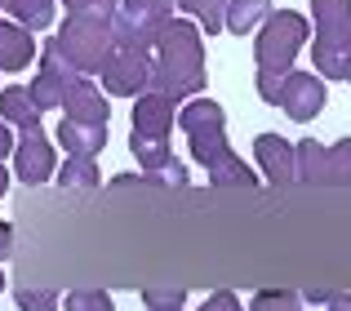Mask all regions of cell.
<instances>
[{
	"mask_svg": "<svg viewBox=\"0 0 351 311\" xmlns=\"http://www.w3.org/2000/svg\"><path fill=\"white\" fill-rule=\"evenodd\" d=\"M178 125L191 142V156L205 164L214 187H258L254 173L240 164V156L232 151V142H227V116L214 98H191V103H182Z\"/></svg>",
	"mask_w": 351,
	"mask_h": 311,
	"instance_id": "cell-1",
	"label": "cell"
},
{
	"mask_svg": "<svg viewBox=\"0 0 351 311\" xmlns=\"http://www.w3.org/2000/svg\"><path fill=\"white\" fill-rule=\"evenodd\" d=\"M156 94L182 98L200 94L205 89V40H200V27L191 18H173L169 27L156 40Z\"/></svg>",
	"mask_w": 351,
	"mask_h": 311,
	"instance_id": "cell-2",
	"label": "cell"
},
{
	"mask_svg": "<svg viewBox=\"0 0 351 311\" xmlns=\"http://www.w3.org/2000/svg\"><path fill=\"white\" fill-rule=\"evenodd\" d=\"M173 121H178V103L156 89H147L143 98H134V129H129V151L134 160L143 164L147 182L156 173H165L173 160V147H169V134H173Z\"/></svg>",
	"mask_w": 351,
	"mask_h": 311,
	"instance_id": "cell-3",
	"label": "cell"
},
{
	"mask_svg": "<svg viewBox=\"0 0 351 311\" xmlns=\"http://www.w3.org/2000/svg\"><path fill=\"white\" fill-rule=\"evenodd\" d=\"M311 67L320 80H347L351 71V0H311Z\"/></svg>",
	"mask_w": 351,
	"mask_h": 311,
	"instance_id": "cell-4",
	"label": "cell"
},
{
	"mask_svg": "<svg viewBox=\"0 0 351 311\" xmlns=\"http://www.w3.org/2000/svg\"><path fill=\"white\" fill-rule=\"evenodd\" d=\"M311 36V23L293 9H276L263 27H258V40H254V62H258V76L267 80H285L293 71V58L302 53Z\"/></svg>",
	"mask_w": 351,
	"mask_h": 311,
	"instance_id": "cell-5",
	"label": "cell"
},
{
	"mask_svg": "<svg viewBox=\"0 0 351 311\" xmlns=\"http://www.w3.org/2000/svg\"><path fill=\"white\" fill-rule=\"evenodd\" d=\"M58 49H62V58H67L80 76H89V71H103L107 67V58H112L120 45H116L112 23L67 14V18H62V32H58Z\"/></svg>",
	"mask_w": 351,
	"mask_h": 311,
	"instance_id": "cell-6",
	"label": "cell"
},
{
	"mask_svg": "<svg viewBox=\"0 0 351 311\" xmlns=\"http://www.w3.org/2000/svg\"><path fill=\"white\" fill-rule=\"evenodd\" d=\"M169 9H173L169 0H120V9L112 18L116 45H125V49H152L160 40V32L173 23Z\"/></svg>",
	"mask_w": 351,
	"mask_h": 311,
	"instance_id": "cell-7",
	"label": "cell"
},
{
	"mask_svg": "<svg viewBox=\"0 0 351 311\" xmlns=\"http://www.w3.org/2000/svg\"><path fill=\"white\" fill-rule=\"evenodd\" d=\"M98 76H103V89L112 98H143L156 85V58L147 49H125L120 45Z\"/></svg>",
	"mask_w": 351,
	"mask_h": 311,
	"instance_id": "cell-8",
	"label": "cell"
},
{
	"mask_svg": "<svg viewBox=\"0 0 351 311\" xmlns=\"http://www.w3.org/2000/svg\"><path fill=\"white\" fill-rule=\"evenodd\" d=\"M76 80H80V71L71 67L67 58H62L58 40L40 45V71H36V80L27 85V89H32V98H36V107H40V112H53V107H62Z\"/></svg>",
	"mask_w": 351,
	"mask_h": 311,
	"instance_id": "cell-9",
	"label": "cell"
},
{
	"mask_svg": "<svg viewBox=\"0 0 351 311\" xmlns=\"http://www.w3.org/2000/svg\"><path fill=\"white\" fill-rule=\"evenodd\" d=\"M325 98H329V89L316 71H289L285 76V94H280V112L289 121H311V116L325 112Z\"/></svg>",
	"mask_w": 351,
	"mask_h": 311,
	"instance_id": "cell-10",
	"label": "cell"
},
{
	"mask_svg": "<svg viewBox=\"0 0 351 311\" xmlns=\"http://www.w3.org/2000/svg\"><path fill=\"white\" fill-rule=\"evenodd\" d=\"M14 173L27 182V187H40V182H49L53 173H58V156H53L49 138H45L40 129H27L23 138H18V147H14Z\"/></svg>",
	"mask_w": 351,
	"mask_h": 311,
	"instance_id": "cell-11",
	"label": "cell"
},
{
	"mask_svg": "<svg viewBox=\"0 0 351 311\" xmlns=\"http://www.w3.org/2000/svg\"><path fill=\"white\" fill-rule=\"evenodd\" d=\"M254 151H258L263 173L276 182V187L298 182V147H289L280 134H258V138H254Z\"/></svg>",
	"mask_w": 351,
	"mask_h": 311,
	"instance_id": "cell-12",
	"label": "cell"
},
{
	"mask_svg": "<svg viewBox=\"0 0 351 311\" xmlns=\"http://www.w3.org/2000/svg\"><path fill=\"white\" fill-rule=\"evenodd\" d=\"M62 112H67V121L107 125V116H112V107H107V89H98L94 80L80 76L76 85H71V94H67V103H62Z\"/></svg>",
	"mask_w": 351,
	"mask_h": 311,
	"instance_id": "cell-13",
	"label": "cell"
},
{
	"mask_svg": "<svg viewBox=\"0 0 351 311\" xmlns=\"http://www.w3.org/2000/svg\"><path fill=\"white\" fill-rule=\"evenodd\" d=\"M40 53L36 36L18 23H0V71H23L27 62Z\"/></svg>",
	"mask_w": 351,
	"mask_h": 311,
	"instance_id": "cell-14",
	"label": "cell"
},
{
	"mask_svg": "<svg viewBox=\"0 0 351 311\" xmlns=\"http://www.w3.org/2000/svg\"><path fill=\"white\" fill-rule=\"evenodd\" d=\"M0 121L18 125V129H40V107H36L32 89L27 85H5L0 89Z\"/></svg>",
	"mask_w": 351,
	"mask_h": 311,
	"instance_id": "cell-15",
	"label": "cell"
},
{
	"mask_svg": "<svg viewBox=\"0 0 351 311\" xmlns=\"http://www.w3.org/2000/svg\"><path fill=\"white\" fill-rule=\"evenodd\" d=\"M58 142H62V147H67L71 156H85V160H94V156L107 147V125L62 121V125H58Z\"/></svg>",
	"mask_w": 351,
	"mask_h": 311,
	"instance_id": "cell-16",
	"label": "cell"
},
{
	"mask_svg": "<svg viewBox=\"0 0 351 311\" xmlns=\"http://www.w3.org/2000/svg\"><path fill=\"white\" fill-rule=\"evenodd\" d=\"M271 14H276L271 0H227V32L249 36L254 27H263Z\"/></svg>",
	"mask_w": 351,
	"mask_h": 311,
	"instance_id": "cell-17",
	"label": "cell"
},
{
	"mask_svg": "<svg viewBox=\"0 0 351 311\" xmlns=\"http://www.w3.org/2000/svg\"><path fill=\"white\" fill-rule=\"evenodd\" d=\"M298 182H307V187H325L329 182V147H320L316 138L298 142Z\"/></svg>",
	"mask_w": 351,
	"mask_h": 311,
	"instance_id": "cell-18",
	"label": "cell"
},
{
	"mask_svg": "<svg viewBox=\"0 0 351 311\" xmlns=\"http://www.w3.org/2000/svg\"><path fill=\"white\" fill-rule=\"evenodd\" d=\"M0 9H5L18 27H27V32L53 27V0H0Z\"/></svg>",
	"mask_w": 351,
	"mask_h": 311,
	"instance_id": "cell-19",
	"label": "cell"
},
{
	"mask_svg": "<svg viewBox=\"0 0 351 311\" xmlns=\"http://www.w3.org/2000/svg\"><path fill=\"white\" fill-rule=\"evenodd\" d=\"M178 9H187L191 23L205 27V36L227 32V0H178Z\"/></svg>",
	"mask_w": 351,
	"mask_h": 311,
	"instance_id": "cell-20",
	"label": "cell"
},
{
	"mask_svg": "<svg viewBox=\"0 0 351 311\" xmlns=\"http://www.w3.org/2000/svg\"><path fill=\"white\" fill-rule=\"evenodd\" d=\"M58 182L62 187H76V191H89V187H98V164L85 160V156H67L58 169Z\"/></svg>",
	"mask_w": 351,
	"mask_h": 311,
	"instance_id": "cell-21",
	"label": "cell"
},
{
	"mask_svg": "<svg viewBox=\"0 0 351 311\" xmlns=\"http://www.w3.org/2000/svg\"><path fill=\"white\" fill-rule=\"evenodd\" d=\"M329 182L351 187V138H343L338 147H329Z\"/></svg>",
	"mask_w": 351,
	"mask_h": 311,
	"instance_id": "cell-22",
	"label": "cell"
},
{
	"mask_svg": "<svg viewBox=\"0 0 351 311\" xmlns=\"http://www.w3.org/2000/svg\"><path fill=\"white\" fill-rule=\"evenodd\" d=\"M14 303H18V311H58V294L53 289H18L14 294Z\"/></svg>",
	"mask_w": 351,
	"mask_h": 311,
	"instance_id": "cell-23",
	"label": "cell"
},
{
	"mask_svg": "<svg viewBox=\"0 0 351 311\" xmlns=\"http://www.w3.org/2000/svg\"><path fill=\"white\" fill-rule=\"evenodd\" d=\"M249 311H307L302 307V294H254V303H249Z\"/></svg>",
	"mask_w": 351,
	"mask_h": 311,
	"instance_id": "cell-24",
	"label": "cell"
},
{
	"mask_svg": "<svg viewBox=\"0 0 351 311\" xmlns=\"http://www.w3.org/2000/svg\"><path fill=\"white\" fill-rule=\"evenodd\" d=\"M143 307L147 311H182L187 307V294H182V289H147Z\"/></svg>",
	"mask_w": 351,
	"mask_h": 311,
	"instance_id": "cell-25",
	"label": "cell"
},
{
	"mask_svg": "<svg viewBox=\"0 0 351 311\" xmlns=\"http://www.w3.org/2000/svg\"><path fill=\"white\" fill-rule=\"evenodd\" d=\"M62 5H67L71 14H80V18H103V23H112L120 0H62Z\"/></svg>",
	"mask_w": 351,
	"mask_h": 311,
	"instance_id": "cell-26",
	"label": "cell"
},
{
	"mask_svg": "<svg viewBox=\"0 0 351 311\" xmlns=\"http://www.w3.org/2000/svg\"><path fill=\"white\" fill-rule=\"evenodd\" d=\"M67 311H116V303L98 289H76V294H67Z\"/></svg>",
	"mask_w": 351,
	"mask_h": 311,
	"instance_id": "cell-27",
	"label": "cell"
},
{
	"mask_svg": "<svg viewBox=\"0 0 351 311\" xmlns=\"http://www.w3.org/2000/svg\"><path fill=\"white\" fill-rule=\"evenodd\" d=\"M200 311H245V307H240L236 294H214V298H205V307H200Z\"/></svg>",
	"mask_w": 351,
	"mask_h": 311,
	"instance_id": "cell-28",
	"label": "cell"
},
{
	"mask_svg": "<svg viewBox=\"0 0 351 311\" xmlns=\"http://www.w3.org/2000/svg\"><path fill=\"white\" fill-rule=\"evenodd\" d=\"M14 147H18V142H14V134H9V125L0 121V160H5V156L14 151Z\"/></svg>",
	"mask_w": 351,
	"mask_h": 311,
	"instance_id": "cell-29",
	"label": "cell"
},
{
	"mask_svg": "<svg viewBox=\"0 0 351 311\" xmlns=\"http://www.w3.org/2000/svg\"><path fill=\"white\" fill-rule=\"evenodd\" d=\"M325 311H351V294H329Z\"/></svg>",
	"mask_w": 351,
	"mask_h": 311,
	"instance_id": "cell-30",
	"label": "cell"
},
{
	"mask_svg": "<svg viewBox=\"0 0 351 311\" xmlns=\"http://www.w3.org/2000/svg\"><path fill=\"white\" fill-rule=\"evenodd\" d=\"M9 245H14V232H9V223H0V258L9 253Z\"/></svg>",
	"mask_w": 351,
	"mask_h": 311,
	"instance_id": "cell-31",
	"label": "cell"
},
{
	"mask_svg": "<svg viewBox=\"0 0 351 311\" xmlns=\"http://www.w3.org/2000/svg\"><path fill=\"white\" fill-rule=\"evenodd\" d=\"M5 191H9V169L0 164V200H5Z\"/></svg>",
	"mask_w": 351,
	"mask_h": 311,
	"instance_id": "cell-32",
	"label": "cell"
},
{
	"mask_svg": "<svg viewBox=\"0 0 351 311\" xmlns=\"http://www.w3.org/2000/svg\"><path fill=\"white\" fill-rule=\"evenodd\" d=\"M0 289H5V271H0Z\"/></svg>",
	"mask_w": 351,
	"mask_h": 311,
	"instance_id": "cell-33",
	"label": "cell"
},
{
	"mask_svg": "<svg viewBox=\"0 0 351 311\" xmlns=\"http://www.w3.org/2000/svg\"><path fill=\"white\" fill-rule=\"evenodd\" d=\"M347 85H351V71H347Z\"/></svg>",
	"mask_w": 351,
	"mask_h": 311,
	"instance_id": "cell-34",
	"label": "cell"
}]
</instances>
